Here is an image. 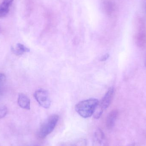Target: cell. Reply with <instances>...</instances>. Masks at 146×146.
I'll return each instance as SVG.
<instances>
[{
  "label": "cell",
  "instance_id": "9",
  "mask_svg": "<svg viewBox=\"0 0 146 146\" xmlns=\"http://www.w3.org/2000/svg\"><path fill=\"white\" fill-rule=\"evenodd\" d=\"M11 51L16 55L21 56L25 52H30V50L23 44L19 43L16 45V47H11Z\"/></svg>",
  "mask_w": 146,
  "mask_h": 146
},
{
  "label": "cell",
  "instance_id": "5",
  "mask_svg": "<svg viewBox=\"0 0 146 146\" xmlns=\"http://www.w3.org/2000/svg\"><path fill=\"white\" fill-rule=\"evenodd\" d=\"M137 45L141 48H145L146 45V32L143 24L140 25L136 37Z\"/></svg>",
  "mask_w": 146,
  "mask_h": 146
},
{
  "label": "cell",
  "instance_id": "10",
  "mask_svg": "<svg viewBox=\"0 0 146 146\" xmlns=\"http://www.w3.org/2000/svg\"><path fill=\"white\" fill-rule=\"evenodd\" d=\"M103 7L107 14L110 15L115 10V3L111 0H105L103 3Z\"/></svg>",
  "mask_w": 146,
  "mask_h": 146
},
{
  "label": "cell",
  "instance_id": "19",
  "mask_svg": "<svg viewBox=\"0 0 146 146\" xmlns=\"http://www.w3.org/2000/svg\"></svg>",
  "mask_w": 146,
  "mask_h": 146
},
{
  "label": "cell",
  "instance_id": "8",
  "mask_svg": "<svg viewBox=\"0 0 146 146\" xmlns=\"http://www.w3.org/2000/svg\"><path fill=\"white\" fill-rule=\"evenodd\" d=\"M13 0H3L0 4V18L5 17L9 12V8Z\"/></svg>",
  "mask_w": 146,
  "mask_h": 146
},
{
  "label": "cell",
  "instance_id": "4",
  "mask_svg": "<svg viewBox=\"0 0 146 146\" xmlns=\"http://www.w3.org/2000/svg\"><path fill=\"white\" fill-rule=\"evenodd\" d=\"M115 89L113 87H111L109 88L104 98L99 103V106L103 110H105L109 107L111 104V101L114 97Z\"/></svg>",
  "mask_w": 146,
  "mask_h": 146
},
{
  "label": "cell",
  "instance_id": "7",
  "mask_svg": "<svg viewBox=\"0 0 146 146\" xmlns=\"http://www.w3.org/2000/svg\"><path fill=\"white\" fill-rule=\"evenodd\" d=\"M18 104L20 107L25 110H30L31 101L30 99L23 93L19 94L18 98Z\"/></svg>",
  "mask_w": 146,
  "mask_h": 146
},
{
  "label": "cell",
  "instance_id": "11",
  "mask_svg": "<svg viewBox=\"0 0 146 146\" xmlns=\"http://www.w3.org/2000/svg\"><path fill=\"white\" fill-rule=\"evenodd\" d=\"M94 136L95 143L98 145L102 146L105 140V136L103 131L100 129H98L94 133Z\"/></svg>",
  "mask_w": 146,
  "mask_h": 146
},
{
  "label": "cell",
  "instance_id": "1",
  "mask_svg": "<svg viewBox=\"0 0 146 146\" xmlns=\"http://www.w3.org/2000/svg\"><path fill=\"white\" fill-rule=\"evenodd\" d=\"M99 101L97 99L91 98L78 103L75 106L76 111L82 117L87 118L93 115Z\"/></svg>",
  "mask_w": 146,
  "mask_h": 146
},
{
  "label": "cell",
  "instance_id": "17",
  "mask_svg": "<svg viewBox=\"0 0 146 146\" xmlns=\"http://www.w3.org/2000/svg\"><path fill=\"white\" fill-rule=\"evenodd\" d=\"M135 146V143H132V144H130V145H129L127 146Z\"/></svg>",
  "mask_w": 146,
  "mask_h": 146
},
{
  "label": "cell",
  "instance_id": "18",
  "mask_svg": "<svg viewBox=\"0 0 146 146\" xmlns=\"http://www.w3.org/2000/svg\"><path fill=\"white\" fill-rule=\"evenodd\" d=\"M145 10H146V6H145Z\"/></svg>",
  "mask_w": 146,
  "mask_h": 146
},
{
  "label": "cell",
  "instance_id": "3",
  "mask_svg": "<svg viewBox=\"0 0 146 146\" xmlns=\"http://www.w3.org/2000/svg\"><path fill=\"white\" fill-rule=\"evenodd\" d=\"M34 96L38 103L42 107L45 109L49 108L51 101L48 93L46 90L43 89L37 90L34 93Z\"/></svg>",
  "mask_w": 146,
  "mask_h": 146
},
{
  "label": "cell",
  "instance_id": "15",
  "mask_svg": "<svg viewBox=\"0 0 146 146\" xmlns=\"http://www.w3.org/2000/svg\"><path fill=\"white\" fill-rule=\"evenodd\" d=\"M6 80V76L3 73H0V88L2 86Z\"/></svg>",
  "mask_w": 146,
  "mask_h": 146
},
{
  "label": "cell",
  "instance_id": "2",
  "mask_svg": "<svg viewBox=\"0 0 146 146\" xmlns=\"http://www.w3.org/2000/svg\"><path fill=\"white\" fill-rule=\"evenodd\" d=\"M59 119V116L57 115H53L49 117L39 128L38 132L39 138L44 139L51 133L56 127Z\"/></svg>",
  "mask_w": 146,
  "mask_h": 146
},
{
  "label": "cell",
  "instance_id": "12",
  "mask_svg": "<svg viewBox=\"0 0 146 146\" xmlns=\"http://www.w3.org/2000/svg\"><path fill=\"white\" fill-rule=\"evenodd\" d=\"M103 112H104V110H103V109L100 107L99 105H98L96 108L94 113V117L95 119H98L101 117Z\"/></svg>",
  "mask_w": 146,
  "mask_h": 146
},
{
  "label": "cell",
  "instance_id": "20",
  "mask_svg": "<svg viewBox=\"0 0 146 146\" xmlns=\"http://www.w3.org/2000/svg\"><path fill=\"white\" fill-rule=\"evenodd\" d=\"M0 31H1V29H0Z\"/></svg>",
  "mask_w": 146,
  "mask_h": 146
},
{
  "label": "cell",
  "instance_id": "13",
  "mask_svg": "<svg viewBox=\"0 0 146 146\" xmlns=\"http://www.w3.org/2000/svg\"><path fill=\"white\" fill-rule=\"evenodd\" d=\"M86 142L83 141L77 144H72L70 143H62L60 144L59 146H84Z\"/></svg>",
  "mask_w": 146,
  "mask_h": 146
},
{
  "label": "cell",
  "instance_id": "14",
  "mask_svg": "<svg viewBox=\"0 0 146 146\" xmlns=\"http://www.w3.org/2000/svg\"><path fill=\"white\" fill-rule=\"evenodd\" d=\"M7 109L4 106H0V119L3 118L7 113Z\"/></svg>",
  "mask_w": 146,
  "mask_h": 146
},
{
  "label": "cell",
  "instance_id": "16",
  "mask_svg": "<svg viewBox=\"0 0 146 146\" xmlns=\"http://www.w3.org/2000/svg\"><path fill=\"white\" fill-rule=\"evenodd\" d=\"M110 57V55L108 54H106L104 55L100 59L101 61H105Z\"/></svg>",
  "mask_w": 146,
  "mask_h": 146
},
{
  "label": "cell",
  "instance_id": "6",
  "mask_svg": "<svg viewBox=\"0 0 146 146\" xmlns=\"http://www.w3.org/2000/svg\"><path fill=\"white\" fill-rule=\"evenodd\" d=\"M118 115V111L116 110L111 111L108 114L106 119V126L108 129H111L115 126Z\"/></svg>",
  "mask_w": 146,
  "mask_h": 146
}]
</instances>
